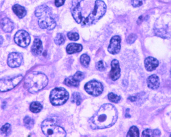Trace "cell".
I'll use <instances>...</instances> for the list:
<instances>
[{"label": "cell", "instance_id": "obj_1", "mask_svg": "<svg viewBox=\"0 0 171 137\" xmlns=\"http://www.w3.org/2000/svg\"><path fill=\"white\" fill-rule=\"evenodd\" d=\"M118 118L116 108L110 104H105L89 119V123L93 129H106L116 123Z\"/></svg>", "mask_w": 171, "mask_h": 137}, {"label": "cell", "instance_id": "obj_2", "mask_svg": "<svg viewBox=\"0 0 171 137\" xmlns=\"http://www.w3.org/2000/svg\"><path fill=\"white\" fill-rule=\"evenodd\" d=\"M48 78L43 73L33 72L27 74L24 81V86L30 93L34 94L47 85Z\"/></svg>", "mask_w": 171, "mask_h": 137}, {"label": "cell", "instance_id": "obj_3", "mask_svg": "<svg viewBox=\"0 0 171 137\" xmlns=\"http://www.w3.org/2000/svg\"><path fill=\"white\" fill-rule=\"evenodd\" d=\"M35 14L38 18V25L41 28L53 30L55 28L56 23L53 18L51 9L46 5L37 7Z\"/></svg>", "mask_w": 171, "mask_h": 137}, {"label": "cell", "instance_id": "obj_4", "mask_svg": "<svg viewBox=\"0 0 171 137\" xmlns=\"http://www.w3.org/2000/svg\"><path fill=\"white\" fill-rule=\"evenodd\" d=\"M106 9L107 6L105 2L101 0H97L95 3L93 10L87 17L83 18L81 24L83 26H89L96 23L105 14Z\"/></svg>", "mask_w": 171, "mask_h": 137}, {"label": "cell", "instance_id": "obj_5", "mask_svg": "<svg viewBox=\"0 0 171 137\" xmlns=\"http://www.w3.org/2000/svg\"><path fill=\"white\" fill-rule=\"evenodd\" d=\"M42 130L47 137H64L66 133L62 127L57 125L56 121L53 119H47L43 122Z\"/></svg>", "mask_w": 171, "mask_h": 137}, {"label": "cell", "instance_id": "obj_6", "mask_svg": "<svg viewBox=\"0 0 171 137\" xmlns=\"http://www.w3.org/2000/svg\"><path fill=\"white\" fill-rule=\"evenodd\" d=\"M69 94L68 91L63 87H57L51 91L50 100L51 104L54 106L64 104L69 99Z\"/></svg>", "mask_w": 171, "mask_h": 137}, {"label": "cell", "instance_id": "obj_7", "mask_svg": "<svg viewBox=\"0 0 171 137\" xmlns=\"http://www.w3.org/2000/svg\"><path fill=\"white\" fill-rule=\"evenodd\" d=\"M23 78V77L22 75H18L10 79H1L0 91L5 92L12 90L22 81Z\"/></svg>", "mask_w": 171, "mask_h": 137}, {"label": "cell", "instance_id": "obj_8", "mask_svg": "<svg viewBox=\"0 0 171 137\" xmlns=\"http://www.w3.org/2000/svg\"><path fill=\"white\" fill-rule=\"evenodd\" d=\"M85 89L89 94L96 97L102 94L103 87L102 83L96 80H92L86 84Z\"/></svg>", "mask_w": 171, "mask_h": 137}, {"label": "cell", "instance_id": "obj_9", "mask_svg": "<svg viewBox=\"0 0 171 137\" xmlns=\"http://www.w3.org/2000/svg\"><path fill=\"white\" fill-rule=\"evenodd\" d=\"M14 41L21 47H27L30 42L29 34L25 30H20L15 34Z\"/></svg>", "mask_w": 171, "mask_h": 137}, {"label": "cell", "instance_id": "obj_10", "mask_svg": "<svg viewBox=\"0 0 171 137\" xmlns=\"http://www.w3.org/2000/svg\"><path fill=\"white\" fill-rule=\"evenodd\" d=\"M83 0H72V7L71 8V12L72 16L75 21L78 24H81L82 21L83 17L82 14V9L80 4Z\"/></svg>", "mask_w": 171, "mask_h": 137}, {"label": "cell", "instance_id": "obj_11", "mask_svg": "<svg viewBox=\"0 0 171 137\" xmlns=\"http://www.w3.org/2000/svg\"><path fill=\"white\" fill-rule=\"evenodd\" d=\"M84 74L81 72H78L72 77L67 78L65 79L64 83L68 86L78 87L79 85V82L84 78Z\"/></svg>", "mask_w": 171, "mask_h": 137}, {"label": "cell", "instance_id": "obj_12", "mask_svg": "<svg viewBox=\"0 0 171 137\" xmlns=\"http://www.w3.org/2000/svg\"><path fill=\"white\" fill-rule=\"evenodd\" d=\"M23 61V56L18 53H13L9 54L7 60L9 66L15 68L20 66Z\"/></svg>", "mask_w": 171, "mask_h": 137}, {"label": "cell", "instance_id": "obj_13", "mask_svg": "<svg viewBox=\"0 0 171 137\" xmlns=\"http://www.w3.org/2000/svg\"><path fill=\"white\" fill-rule=\"evenodd\" d=\"M120 41L121 39L119 36H114L111 39L108 50L111 54H117L120 50Z\"/></svg>", "mask_w": 171, "mask_h": 137}, {"label": "cell", "instance_id": "obj_14", "mask_svg": "<svg viewBox=\"0 0 171 137\" xmlns=\"http://www.w3.org/2000/svg\"><path fill=\"white\" fill-rule=\"evenodd\" d=\"M112 69L110 72L109 77L113 81L118 80L120 76V69L119 62L117 60H113L111 62Z\"/></svg>", "mask_w": 171, "mask_h": 137}, {"label": "cell", "instance_id": "obj_15", "mask_svg": "<svg viewBox=\"0 0 171 137\" xmlns=\"http://www.w3.org/2000/svg\"><path fill=\"white\" fill-rule=\"evenodd\" d=\"M158 65V61L155 58L152 57H148L144 60L145 68H146V70L148 72H152V71L155 70Z\"/></svg>", "mask_w": 171, "mask_h": 137}, {"label": "cell", "instance_id": "obj_16", "mask_svg": "<svg viewBox=\"0 0 171 137\" xmlns=\"http://www.w3.org/2000/svg\"><path fill=\"white\" fill-rule=\"evenodd\" d=\"M148 86L152 89H157L160 86V80L156 74H153L148 78Z\"/></svg>", "mask_w": 171, "mask_h": 137}, {"label": "cell", "instance_id": "obj_17", "mask_svg": "<svg viewBox=\"0 0 171 137\" xmlns=\"http://www.w3.org/2000/svg\"><path fill=\"white\" fill-rule=\"evenodd\" d=\"M43 46L42 41L39 39L34 40L33 46L31 47V52L33 54L36 56H38L42 53Z\"/></svg>", "mask_w": 171, "mask_h": 137}, {"label": "cell", "instance_id": "obj_18", "mask_svg": "<svg viewBox=\"0 0 171 137\" xmlns=\"http://www.w3.org/2000/svg\"><path fill=\"white\" fill-rule=\"evenodd\" d=\"M2 28L6 33H10L14 28L13 23L8 18H5L1 21Z\"/></svg>", "mask_w": 171, "mask_h": 137}, {"label": "cell", "instance_id": "obj_19", "mask_svg": "<svg viewBox=\"0 0 171 137\" xmlns=\"http://www.w3.org/2000/svg\"><path fill=\"white\" fill-rule=\"evenodd\" d=\"M83 49L82 45L77 43H70L67 46L66 51L68 54H73L75 53H79Z\"/></svg>", "mask_w": 171, "mask_h": 137}, {"label": "cell", "instance_id": "obj_20", "mask_svg": "<svg viewBox=\"0 0 171 137\" xmlns=\"http://www.w3.org/2000/svg\"><path fill=\"white\" fill-rule=\"evenodd\" d=\"M13 10L14 13L21 19L24 17L26 14V11L24 7L18 4L14 5L13 7Z\"/></svg>", "mask_w": 171, "mask_h": 137}, {"label": "cell", "instance_id": "obj_21", "mask_svg": "<svg viewBox=\"0 0 171 137\" xmlns=\"http://www.w3.org/2000/svg\"><path fill=\"white\" fill-rule=\"evenodd\" d=\"M160 135V131L158 129L152 130L151 129H147L143 131L142 136L143 137H154Z\"/></svg>", "mask_w": 171, "mask_h": 137}, {"label": "cell", "instance_id": "obj_22", "mask_svg": "<svg viewBox=\"0 0 171 137\" xmlns=\"http://www.w3.org/2000/svg\"><path fill=\"white\" fill-rule=\"evenodd\" d=\"M42 109V105L38 102H33L30 106V110L33 113H38Z\"/></svg>", "mask_w": 171, "mask_h": 137}, {"label": "cell", "instance_id": "obj_23", "mask_svg": "<svg viewBox=\"0 0 171 137\" xmlns=\"http://www.w3.org/2000/svg\"><path fill=\"white\" fill-rule=\"evenodd\" d=\"M154 32L156 36L162 38L163 39H168L170 37L168 33L163 29H156L154 30Z\"/></svg>", "mask_w": 171, "mask_h": 137}, {"label": "cell", "instance_id": "obj_24", "mask_svg": "<svg viewBox=\"0 0 171 137\" xmlns=\"http://www.w3.org/2000/svg\"><path fill=\"white\" fill-rule=\"evenodd\" d=\"M24 125L27 129H31L34 126V120L28 116H26L24 119Z\"/></svg>", "mask_w": 171, "mask_h": 137}, {"label": "cell", "instance_id": "obj_25", "mask_svg": "<svg viewBox=\"0 0 171 137\" xmlns=\"http://www.w3.org/2000/svg\"><path fill=\"white\" fill-rule=\"evenodd\" d=\"M139 136V131L137 127L135 126H133L130 128L128 133L127 137H137Z\"/></svg>", "mask_w": 171, "mask_h": 137}, {"label": "cell", "instance_id": "obj_26", "mask_svg": "<svg viewBox=\"0 0 171 137\" xmlns=\"http://www.w3.org/2000/svg\"><path fill=\"white\" fill-rule=\"evenodd\" d=\"M11 132V125L8 123L5 124L0 129V133L2 135L8 136Z\"/></svg>", "mask_w": 171, "mask_h": 137}, {"label": "cell", "instance_id": "obj_27", "mask_svg": "<svg viewBox=\"0 0 171 137\" xmlns=\"http://www.w3.org/2000/svg\"><path fill=\"white\" fill-rule=\"evenodd\" d=\"M71 102L73 103H76L78 105L81 104L82 102V98L80 94L77 92L73 93L71 97Z\"/></svg>", "mask_w": 171, "mask_h": 137}, {"label": "cell", "instance_id": "obj_28", "mask_svg": "<svg viewBox=\"0 0 171 137\" xmlns=\"http://www.w3.org/2000/svg\"><path fill=\"white\" fill-rule=\"evenodd\" d=\"M81 62L82 64L84 66V67H87L89 66L90 61V58L89 56L86 54H83L82 55L80 58Z\"/></svg>", "mask_w": 171, "mask_h": 137}, {"label": "cell", "instance_id": "obj_29", "mask_svg": "<svg viewBox=\"0 0 171 137\" xmlns=\"http://www.w3.org/2000/svg\"><path fill=\"white\" fill-rule=\"evenodd\" d=\"M65 37L64 34L62 33H58L57 34L56 37L54 39V42L55 44L58 45H61L64 44L65 41Z\"/></svg>", "mask_w": 171, "mask_h": 137}, {"label": "cell", "instance_id": "obj_30", "mask_svg": "<svg viewBox=\"0 0 171 137\" xmlns=\"http://www.w3.org/2000/svg\"><path fill=\"white\" fill-rule=\"evenodd\" d=\"M108 97L109 99V100L110 101L113 102V103H117L119 101H120V97L119 96H118V95H116V94H113V93H111L108 94Z\"/></svg>", "mask_w": 171, "mask_h": 137}, {"label": "cell", "instance_id": "obj_31", "mask_svg": "<svg viewBox=\"0 0 171 137\" xmlns=\"http://www.w3.org/2000/svg\"><path fill=\"white\" fill-rule=\"evenodd\" d=\"M68 37L69 39L72 41H77L79 39V35L78 33H68Z\"/></svg>", "mask_w": 171, "mask_h": 137}, {"label": "cell", "instance_id": "obj_32", "mask_svg": "<svg viewBox=\"0 0 171 137\" xmlns=\"http://www.w3.org/2000/svg\"><path fill=\"white\" fill-rule=\"evenodd\" d=\"M96 67L97 69H98L99 71H100V72H103V70H105V69H106L105 64L103 63V62L102 61L98 62L97 64H96Z\"/></svg>", "mask_w": 171, "mask_h": 137}, {"label": "cell", "instance_id": "obj_33", "mask_svg": "<svg viewBox=\"0 0 171 137\" xmlns=\"http://www.w3.org/2000/svg\"><path fill=\"white\" fill-rule=\"evenodd\" d=\"M136 39H137L136 35L134 34V33H132L128 37L127 39V42L129 44H132L135 41Z\"/></svg>", "mask_w": 171, "mask_h": 137}, {"label": "cell", "instance_id": "obj_34", "mask_svg": "<svg viewBox=\"0 0 171 137\" xmlns=\"http://www.w3.org/2000/svg\"><path fill=\"white\" fill-rule=\"evenodd\" d=\"M145 0H132L131 3L134 7H138L142 6Z\"/></svg>", "mask_w": 171, "mask_h": 137}, {"label": "cell", "instance_id": "obj_35", "mask_svg": "<svg viewBox=\"0 0 171 137\" xmlns=\"http://www.w3.org/2000/svg\"><path fill=\"white\" fill-rule=\"evenodd\" d=\"M65 0H55V5L57 7L62 6L65 3Z\"/></svg>", "mask_w": 171, "mask_h": 137}, {"label": "cell", "instance_id": "obj_36", "mask_svg": "<svg viewBox=\"0 0 171 137\" xmlns=\"http://www.w3.org/2000/svg\"><path fill=\"white\" fill-rule=\"evenodd\" d=\"M3 41H4V40H3V37L2 36H0V45L3 44Z\"/></svg>", "mask_w": 171, "mask_h": 137}, {"label": "cell", "instance_id": "obj_37", "mask_svg": "<svg viewBox=\"0 0 171 137\" xmlns=\"http://www.w3.org/2000/svg\"><path fill=\"white\" fill-rule=\"evenodd\" d=\"M170 136H171V135H170Z\"/></svg>", "mask_w": 171, "mask_h": 137}]
</instances>
